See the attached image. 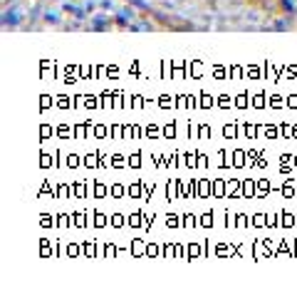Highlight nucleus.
Masks as SVG:
<instances>
[{
    "label": "nucleus",
    "instance_id": "1",
    "mask_svg": "<svg viewBox=\"0 0 297 290\" xmlns=\"http://www.w3.org/2000/svg\"><path fill=\"white\" fill-rule=\"evenodd\" d=\"M18 23H20V15H18L15 10H8V13L3 15V25H5V28H18Z\"/></svg>",
    "mask_w": 297,
    "mask_h": 290
},
{
    "label": "nucleus",
    "instance_id": "2",
    "mask_svg": "<svg viewBox=\"0 0 297 290\" xmlns=\"http://www.w3.org/2000/svg\"><path fill=\"white\" fill-rule=\"evenodd\" d=\"M109 25H111V23H109L104 15H97V18L92 20V30H107Z\"/></svg>",
    "mask_w": 297,
    "mask_h": 290
},
{
    "label": "nucleus",
    "instance_id": "3",
    "mask_svg": "<svg viewBox=\"0 0 297 290\" xmlns=\"http://www.w3.org/2000/svg\"><path fill=\"white\" fill-rule=\"evenodd\" d=\"M62 8H65V10H67V13H72V15H74V18H84V10H79V8H74V5H72V3H65V5H62Z\"/></svg>",
    "mask_w": 297,
    "mask_h": 290
},
{
    "label": "nucleus",
    "instance_id": "4",
    "mask_svg": "<svg viewBox=\"0 0 297 290\" xmlns=\"http://www.w3.org/2000/svg\"><path fill=\"white\" fill-rule=\"evenodd\" d=\"M129 3H131V5H136L139 10H144V13H151V8H148V5L144 3V0H129Z\"/></svg>",
    "mask_w": 297,
    "mask_h": 290
},
{
    "label": "nucleus",
    "instance_id": "5",
    "mask_svg": "<svg viewBox=\"0 0 297 290\" xmlns=\"http://www.w3.org/2000/svg\"><path fill=\"white\" fill-rule=\"evenodd\" d=\"M45 20H47L50 25H57V23H60V18H57L55 13H47V15H45Z\"/></svg>",
    "mask_w": 297,
    "mask_h": 290
},
{
    "label": "nucleus",
    "instance_id": "6",
    "mask_svg": "<svg viewBox=\"0 0 297 290\" xmlns=\"http://www.w3.org/2000/svg\"><path fill=\"white\" fill-rule=\"evenodd\" d=\"M282 8H285V10H287V13H292V10H295V5H292V3H290V0H282Z\"/></svg>",
    "mask_w": 297,
    "mask_h": 290
},
{
    "label": "nucleus",
    "instance_id": "7",
    "mask_svg": "<svg viewBox=\"0 0 297 290\" xmlns=\"http://www.w3.org/2000/svg\"><path fill=\"white\" fill-rule=\"evenodd\" d=\"M104 10H111V0H102V3H99Z\"/></svg>",
    "mask_w": 297,
    "mask_h": 290
}]
</instances>
